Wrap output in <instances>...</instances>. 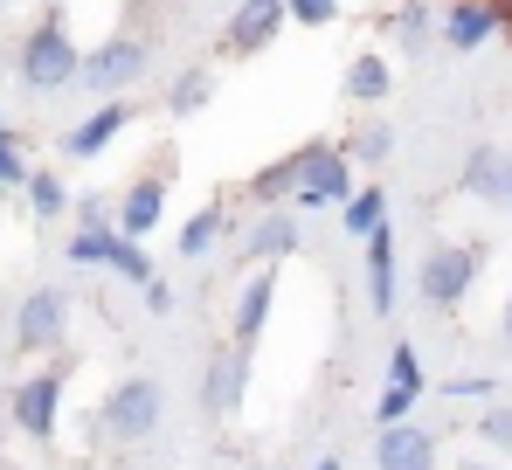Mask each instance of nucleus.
<instances>
[{
	"instance_id": "f03ea898",
	"label": "nucleus",
	"mask_w": 512,
	"mask_h": 470,
	"mask_svg": "<svg viewBox=\"0 0 512 470\" xmlns=\"http://www.w3.org/2000/svg\"><path fill=\"white\" fill-rule=\"evenodd\" d=\"M160 415H167V394L160 381H146V374H132V381H118V388L104 394V436H118V443H146L153 429H160Z\"/></svg>"
},
{
	"instance_id": "b1692460",
	"label": "nucleus",
	"mask_w": 512,
	"mask_h": 470,
	"mask_svg": "<svg viewBox=\"0 0 512 470\" xmlns=\"http://www.w3.org/2000/svg\"><path fill=\"white\" fill-rule=\"evenodd\" d=\"M21 194H28V208H35V222H56L63 208H77V201H70V187H63L56 173H28V187H21Z\"/></svg>"
},
{
	"instance_id": "2eb2a0df",
	"label": "nucleus",
	"mask_w": 512,
	"mask_h": 470,
	"mask_svg": "<svg viewBox=\"0 0 512 470\" xmlns=\"http://www.w3.org/2000/svg\"><path fill=\"white\" fill-rule=\"evenodd\" d=\"M243 381H250V360H243V346L215 353V360H208V381H201V401H208V415H229V408L243 401Z\"/></svg>"
},
{
	"instance_id": "9d476101",
	"label": "nucleus",
	"mask_w": 512,
	"mask_h": 470,
	"mask_svg": "<svg viewBox=\"0 0 512 470\" xmlns=\"http://www.w3.org/2000/svg\"><path fill=\"white\" fill-rule=\"evenodd\" d=\"M436 35H443L457 56H471V49H485V42L499 35V7H492V0H443V7H436Z\"/></svg>"
},
{
	"instance_id": "7c9ffc66",
	"label": "nucleus",
	"mask_w": 512,
	"mask_h": 470,
	"mask_svg": "<svg viewBox=\"0 0 512 470\" xmlns=\"http://www.w3.org/2000/svg\"><path fill=\"white\" fill-rule=\"evenodd\" d=\"M478 436H485L492 450H512V408H485V422H478Z\"/></svg>"
},
{
	"instance_id": "393cba45",
	"label": "nucleus",
	"mask_w": 512,
	"mask_h": 470,
	"mask_svg": "<svg viewBox=\"0 0 512 470\" xmlns=\"http://www.w3.org/2000/svg\"><path fill=\"white\" fill-rule=\"evenodd\" d=\"M111 249H118V229H77L63 256H70L77 270H97V263H111Z\"/></svg>"
},
{
	"instance_id": "f8f14e48",
	"label": "nucleus",
	"mask_w": 512,
	"mask_h": 470,
	"mask_svg": "<svg viewBox=\"0 0 512 470\" xmlns=\"http://www.w3.org/2000/svg\"><path fill=\"white\" fill-rule=\"evenodd\" d=\"M125 125H132V104H125V97H104L84 125H70V132H63V159H97L118 132H125Z\"/></svg>"
},
{
	"instance_id": "c9c22d12",
	"label": "nucleus",
	"mask_w": 512,
	"mask_h": 470,
	"mask_svg": "<svg viewBox=\"0 0 512 470\" xmlns=\"http://www.w3.org/2000/svg\"><path fill=\"white\" fill-rule=\"evenodd\" d=\"M492 7H499V28L512 35V0H492Z\"/></svg>"
},
{
	"instance_id": "4468645a",
	"label": "nucleus",
	"mask_w": 512,
	"mask_h": 470,
	"mask_svg": "<svg viewBox=\"0 0 512 470\" xmlns=\"http://www.w3.org/2000/svg\"><path fill=\"white\" fill-rule=\"evenodd\" d=\"M270 305H277V263H263L250 284H243V298H236V318H229V332H236V346H250L256 332L270 325Z\"/></svg>"
},
{
	"instance_id": "f704fd0d",
	"label": "nucleus",
	"mask_w": 512,
	"mask_h": 470,
	"mask_svg": "<svg viewBox=\"0 0 512 470\" xmlns=\"http://www.w3.org/2000/svg\"><path fill=\"white\" fill-rule=\"evenodd\" d=\"M443 394H450V401H471V394H492V381H450Z\"/></svg>"
},
{
	"instance_id": "bb28decb",
	"label": "nucleus",
	"mask_w": 512,
	"mask_h": 470,
	"mask_svg": "<svg viewBox=\"0 0 512 470\" xmlns=\"http://www.w3.org/2000/svg\"><path fill=\"white\" fill-rule=\"evenodd\" d=\"M388 381H395V388H409V394L429 388V381H423V360H416V346H409V339H395V353H388Z\"/></svg>"
},
{
	"instance_id": "a19ab883",
	"label": "nucleus",
	"mask_w": 512,
	"mask_h": 470,
	"mask_svg": "<svg viewBox=\"0 0 512 470\" xmlns=\"http://www.w3.org/2000/svg\"><path fill=\"white\" fill-rule=\"evenodd\" d=\"M464 470H492V464H464Z\"/></svg>"
},
{
	"instance_id": "72a5a7b5",
	"label": "nucleus",
	"mask_w": 512,
	"mask_h": 470,
	"mask_svg": "<svg viewBox=\"0 0 512 470\" xmlns=\"http://www.w3.org/2000/svg\"><path fill=\"white\" fill-rule=\"evenodd\" d=\"M146 291V312H173V284L167 277H153V284H139Z\"/></svg>"
},
{
	"instance_id": "9b49d317",
	"label": "nucleus",
	"mask_w": 512,
	"mask_h": 470,
	"mask_svg": "<svg viewBox=\"0 0 512 470\" xmlns=\"http://www.w3.org/2000/svg\"><path fill=\"white\" fill-rule=\"evenodd\" d=\"M374 470H436V436L416 429V422H381Z\"/></svg>"
},
{
	"instance_id": "ea45409f",
	"label": "nucleus",
	"mask_w": 512,
	"mask_h": 470,
	"mask_svg": "<svg viewBox=\"0 0 512 470\" xmlns=\"http://www.w3.org/2000/svg\"><path fill=\"white\" fill-rule=\"evenodd\" d=\"M0 139H14V132H7V118H0Z\"/></svg>"
},
{
	"instance_id": "58836bf2",
	"label": "nucleus",
	"mask_w": 512,
	"mask_h": 470,
	"mask_svg": "<svg viewBox=\"0 0 512 470\" xmlns=\"http://www.w3.org/2000/svg\"><path fill=\"white\" fill-rule=\"evenodd\" d=\"M506 208H512V166H506Z\"/></svg>"
},
{
	"instance_id": "6ab92c4d",
	"label": "nucleus",
	"mask_w": 512,
	"mask_h": 470,
	"mask_svg": "<svg viewBox=\"0 0 512 470\" xmlns=\"http://www.w3.org/2000/svg\"><path fill=\"white\" fill-rule=\"evenodd\" d=\"M388 90H395L388 56H374V49H367V56H353V63H346V97H353V104H381Z\"/></svg>"
},
{
	"instance_id": "2f4dec72",
	"label": "nucleus",
	"mask_w": 512,
	"mask_h": 470,
	"mask_svg": "<svg viewBox=\"0 0 512 470\" xmlns=\"http://www.w3.org/2000/svg\"><path fill=\"white\" fill-rule=\"evenodd\" d=\"M0 187H28V159L14 139H0Z\"/></svg>"
},
{
	"instance_id": "423d86ee",
	"label": "nucleus",
	"mask_w": 512,
	"mask_h": 470,
	"mask_svg": "<svg viewBox=\"0 0 512 470\" xmlns=\"http://www.w3.org/2000/svg\"><path fill=\"white\" fill-rule=\"evenodd\" d=\"M146 63H153V56H146L139 35H111L104 49L84 56V83L97 90V97H118V90H132V83L146 77Z\"/></svg>"
},
{
	"instance_id": "7ed1b4c3",
	"label": "nucleus",
	"mask_w": 512,
	"mask_h": 470,
	"mask_svg": "<svg viewBox=\"0 0 512 470\" xmlns=\"http://www.w3.org/2000/svg\"><path fill=\"white\" fill-rule=\"evenodd\" d=\"M478 263H485V249H478V242H443V249H429V256H423V277H416L423 305H436V312L464 305V291L478 284Z\"/></svg>"
},
{
	"instance_id": "f257e3e1",
	"label": "nucleus",
	"mask_w": 512,
	"mask_h": 470,
	"mask_svg": "<svg viewBox=\"0 0 512 470\" xmlns=\"http://www.w3.org/2000/svg\"><path fill=\"white\" fill-rule=\"evenodd\" d=\"M14 70H21V83H28V90L56 97V90H70V83L84 77V56H77L70 28H63L56 14H42V21L21 35V56H14Z\"/></svg>"
},
{
	"instance_id": "20e7f679",
	"label": "nucleus",
	"mask_w": 512,
	"mask_h": 470,
	"mask_svg": "<svg viewBox=\"0 0 512 470\" xmlns=\"http://www.w3.org/2000/svg\"><path fill=\"white\" fill-rule=\"evenodd\" d=\"M360 187H353V153L346 146H319V159L305 166V180L291 187V208L298 215H319V208H346Z\"/></svg>"
},
{
	"instance_id": "ddd939ff",
	"label": "nucleus",
	"mask_w": 512,
	"mask_h": 470,
	"mask_svg": "<svg viewBox=\"0 0 512 470\" xmlns=\"http://www.w3.org/2000/svg\"><path fill=\"white\" fill-rule=\"evenodd\" d=\"M298 242H305L298 208H270V215L243 235V256H250V263H284V256H298Z\"/></svg>"
},
{
	"instance_id": "4c0bfd02",
	"label": "nucleus",
	"mask_w": 512,
	"mask_h": 470,
	"mask_svg": "<svg viewBox=\"0 0 512 470\" xmlns=\"http://www.w3.org/2000/svg\"><path fill=\"white\" fill-rule=\"evenodd\" d=\"M499 325H506V339H512V298H506V318H499Z\"/></svg>"
},
{
	"instance_id": "79ce46f5",
	"label": "nucleus",
	"mask_w": 512,
	"mask_h": 470,
	"mask_svg": "<svg viewBox=\"0 0 512 470\" xmlns=\"http://www.w3.org/2000/svg\"><path fill=\"white\" fill-rule=\"evenodd\" d=\"M436 7H443V0H436Z\"/></svg>"
},
{
	"instance_id": "412c9836",
	"label": "nucleus",
	"mask_w": 512,
	"mask_h": 470,
	"mask_svg": "<svg viewBox=\"0 0 512 470\" xmlns=\"http://www.w3.org/2000/svg\"><path fill=\"white\" fill-rule=\"evenodd\" d=\"M381 222H388V194H381V187H360V194H353V201L340 208V229H346V235H360V242L381 229Z\"/></svg>"
},
{
	"instance_id": "a878e982",
	"label": "nucleus",
	"mask_w": 512,
	"mask_h": 470,
	"mask_svg": "<svg viewBox=\"0 0 512 470\" xmlns=\"http://www.w3.org/2000/svg\"><path fill=\"white\" fill-rule=\"evenodd\" d=\"M111 270H118V277H132V284H153V256H146V242H139V235H118Z\"/></svg>"
},
{
	"instance_id": "1a4fd4ad",
	"label": "nucleus",
	"mask_w": 512,
	"mask_h": 470,
	"mask_svg": "<svg viewBox=\"0 0 512 470\" xmlns=\"http://www.w3.org/2000/svg\"><path fill=\"white\" fill-rule=\"evenodd\" d=\"M167 173H173V159H160L153 173H139L125 194H118V235H146L160 229V215H167Z\"/></svg>"
},
{
	"instance_id": "a211bd4d",
	"label": "nucleus",
	"mask_w": 512,
	"mask_h": 470,
	"mask_svg": "<svg viewBox=\"0 0 512 470\" xmlns=\"http://www.w3.org/2000/svg\"><path fill=\"white\" fill-rule=\"evenodd\" d=\"M388 35H395L402 56H423L429 42H436V0H402V7L388 14Z\"/></svg>"
},
{
	"instance_id": "aec40b11",
	"label": "nucleus",
	"mask_w": 512,
	"mask_h": 470,
	"mask_svg": "<svg viewBox=\"0 0 512 470\" xmlns=\"http://www.w3.org/2000/svg\"><path fill=\"white\" fill-rule=\"evenodd\" d=\"M464 194L506 201V159H499V146H471V159H464Z\"/></svg>"
},
{
	"instance_id": "dca6fc26",
	"label": "nucleus",
	"mask_w": 512,
	"mask_h": 470,
	"mask_svg": "<svg viewBox=\"0 0 512 470\" xmlns=\"http://www.w3.org/2000/svg\"><path fill=\"white\" fill-rule=\"evenodd\" d=\"M367 298L374 312H395V229L388 222L367 235Z\"/></svg>"
},
{
	"instance_id": "5701e85b",
	"label": "nucleus",
	"mask_w": 512,
	"mask_h": 470,
	"mask_svg": "<svg viewBox=\"0 0 512 470\" xmlns=\"http://www.w3.org/2000/svg\"><path fill=\"white\" fill-rule=\"evenodd\" d=\"M222 229H229V208L215 201V208H201L187 229H180V256H208L215 242H222Z\"/></svg>"
},
{
	"instance_id": "0eeeda50",
	"label": "nucleus",
	"mask_w": 512,
	"mask_h": 470,
	"mask_svg": "<svg viewBox=\"0 0 512 470\" xmlns=\"http://www.w3.org/2000/svg\"><path fill=\"white\" fill-rule=\"evenodd\" d=\"M56 422H63V367H42V374H28L14 388V429L35 436V443H49Z\"/></svg>"
},
{
	"instance_id": "f3484780",
	"label": "nucleus",
	"mask_w": 512,
	"mask_h": 470,
	"mask_svg": "<svg viewBox=\"0 0 512 470\" xmlns=\"http://www.w3.org/2000/svg\"><path fill=\"white\" fill-rule=\"evenodd\" d=\"M319 146H326V139H312V146H298V153H284L277 166H263V173L250 180V194H256V201H291V187L305 180V166L319 159Z\"/></svg>"
},
{
	"instance_id": "c85d7f7f",
	"label": "nucleus",
	"mask_w": 512,
	"mask_h": 470,
	"mask_svg": "<svg viewBox=\"0 0 512 470\" xmlns=\"http://www.w3.org/2000/svg\"><path fill=\"white\" fill-rule=\"evenodd\" d=\"M291 7V21H305V28H333L340 21V0H284Z\"/></svg>"
},
{
	"instance_id": "c756f323",
	"label": "nucleus",
	"mask_w": 512,
	"mask_h": 470,
	"mask_svg": "<svg viewBox=\"0 0 512 470\" xmlns=\"http://www.w3.org/2000/svg\"><path fill=\"white\" fill-rule=\"evenodd\" d=\"M416 401H423V394H409V388H395V381H388V388H381V408H374V422H409V408H416Z\"/></svg>"
},
{
	"instance_id": "4be33fe9",
	"label": "nucleus",
	"mask_w": 512,
	"mask_h": 470,
	"mask_svg": "<svg viewBox=\"0 0 512 470\" xmlns=\"http://www.w3.org/2000/svg\"><path fill=\"white\" fill-rule=\"evenodd\" d=\"M208 97H215V77L208 70H180L167 90V111L173 118H194V111H208Z\"/></svg>"
},
{
	"instance_id": "6e6552de",
	"label": "nucleus",
	"mask_w": 512,
	"mask_h": 470,
	"mask_svg": "<svg viewBox=\"0 0 512 470\" xmlns=\"http://www.w3.org/2000/svg\"><path fill=\"white\" fill-rule=\"evenodd\" d=\"M284 21H291L284 0H243V7L229 14V28H222V56H263V49L284 35Z\"/></svg>"
},
{
	"instance_id": "39448f33",
	"label": "nucleus",
	"mask_w": 512,
	"mask_h": 470,
	"mask_svg": "<svg viewBox=\"0 0 512 470\" xmlns=\"http://www.w3.org/2000/svg\"><path fill=\"white\" fill-rule=\"evenodd\" d=\"M63 339H70V298H63L56 284L28 291L21 312H14V346H21V353H56Z\"/></svg>"
},
{
	"instance_id": "cd10ccee",
	"label": "nucleus",
	"mask_w": 512,
	"mask_h": 470,
	"mask_svg": "<svg viewBox=\"0 0 512 470\" xmlns=\"http://www.w3.org/2000/svg\"><path fill=\"white\" fill-rule=\"evenodd\" d=\"M346 153L353 159H388L395 153V132H388V125H367L360 139H346Z\"/></svg>"
},
{
	"instance_id": "e433bc0d",
	"label": "nucleus",
	"mask_w": 512,
	"mask_h": 470,
	"mask_svg": "<svg viewBox=\"0 0 512 470\" xmlns=\"http://www.w3.org/2000/svg\"><path fill=\"white\" fill-rule=\"evenodd\" d=\"M312 470H340V457H319V464H312Z\"/></svg>"
},
{
	"instance_id": "473e14b6",
	"label": "nucleus",
	"mask_w": 512,
	"mask_h": 470,
	"mask_svg": "<svg viewBox=\"0 0 512 470\" xmlns=\"http://www.w3.org/2000/svg\"><path fill=\"white\" fill-rule=\"evenodd\" d=\"M77 229H118V215L104 208V194H84L77 201Z\"/></svg>"
}]
</instances>
